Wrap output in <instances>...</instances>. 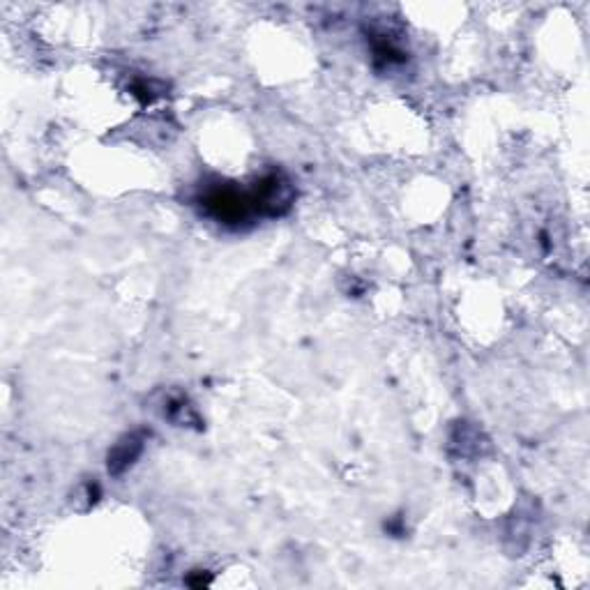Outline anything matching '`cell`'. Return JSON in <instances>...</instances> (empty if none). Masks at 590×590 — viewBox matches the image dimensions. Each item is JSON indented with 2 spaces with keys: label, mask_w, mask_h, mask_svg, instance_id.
I'll use <instances>...</instances> for the list:
<instances>
[{
  "label": "cell",
  "mask_w": 590,
  "mask_h": 590,
  "mask_svg": "<svg viewBox=\"0 0 590 590\" xmlns=\"http://www.w3.org/2000/svg\"><path fill=\"white\" fill-rule=\"evenodd\" d=\"M203 206H206L208 213L217 217L219 222L229 224V222H240V219H245L249 208H254V203H252V196L245 199V196L236 192V189L217 187L213 189V192L206 194Z\"/></svg>",
  "instance_id": "obj_1"
},
{
  "label": "cell",
  "mask_w": 590,
  "mask_h": 590,
  "mask_svg": "<svg viewBox=\"0 0 590 590\" xmlns=\"http://www.w3.org/2000/svg\"><path fill=\"white\" fill-rule=\"evenodd\" d=\"M293 201V192L291 185L286 183L282 176L272 173V176L263 178L256 192L252 194V203L254 208L259 210L263 215H279L284 210H289Z\"/></svg>",
  "instance_id": "obj_2"
}]
</instances>
